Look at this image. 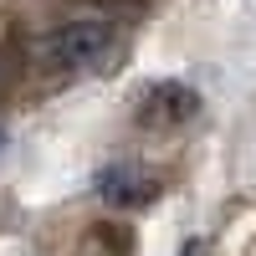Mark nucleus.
<instances>
[{
	"instance_id": "obj_1",
	"label": "nucleus",
	"mask_w": 256,
	"mask_h": 256,
	"mask_svg": "<svg viewBox=\"0 0 256 256\" xmlns=\"http://www.w3.org/2000/svg\"><path fill=\"white\" fill-rule=\"evenodd\" d=\"M113 41H118V26L108 16H72L36 41V56L52 72H88L98 62H108Z\"/></svg>"
},
{
	"instance_id": "obj_2",
	"label": "nucleus",
	"mask_w": 256,
	"mask_h": 256,
	"mask_svg": "<svg viewBox=\"0 0 256 256\" xmlns=\"http://www.w3.org/2000/svg\"><path fill=\"white\" fill-rule=\"evenodd\" d=\"M200 113V92L190 82H154L138 98V123L144 128H180Z\"/></svg>"
},
{
	"instance_id": "obj_3",
	"label": "nucleus",
	"mask_w": 256,
	"mask_h": 256,
	"mask_svg": "<svg viewBox=\"0 0 256 256\" xmlns=\"http://www.w3.org/2000/svg\"><path fill=\"white\" fill-rule=\"evenodd\" d=\"M98 195L108 200L113 210H128V205H148L159 195V184L148 174H138V169H128V164H113V169L98 174Z\"/></svg>"
},
{
	"instance_id": "obj_4",
	"label": "nucleus",
	"mask_w": 256,
	"mask_h": 256,
	"mask_svg": "<svg viewBox=\"0 0 256 256\" xmlns=\"http://www.w3.org/2000/svg\"><path fill=\"white\" fill-rule=\"evenodd\" d=\"M6 88H10V62L0 56V92H6Z\"/></svg>"
},
{
	"instance_id": "obj_5",
	"label": "nucleus",
	"mask_w": 256,
	"mask_h": 256,
	"mask_svg": "<svg viewBox=\"0 0 256 256\" xmlns=\"http://www.w3.org/2000/svg\"><path fill=\"white\" fill-rule=\"evenodd\" d=\"M0 148H6V128H0Z\"/></svg>"
}]
</instances>
